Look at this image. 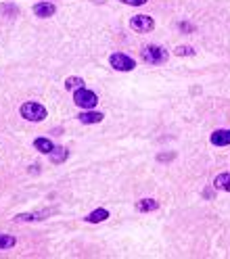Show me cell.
I'll use <instances>...</instances> for the list:
<instances>
[{"instance_id":"6da1fadb","label":"cell","mask_w":230,"mask_h":259,"mask_svg":"<svg viewBox=\"0 0 230 259\" xmlns=\"http://www.w3.org/2000/svg\"><path fill=\"white\" fill-rule=\"evenodd\" d=\"M19 111H21V117L27 120V121H42V120H46V115H48V111H46L44 104L34 103V101L23 103Z\"/></svg>"},{"instance_id":"4fadbf2b","label":"cell","mask_w":230,"mask_h":259,"mask_svg":"<svg viewBox=\"0 0 230 259\" xmlns=\"http://www.w3.org/2000/svg\"><path fill=\"white\" fill-rule=\"evenodd\" d=\"M67 157H69V153H67L65 146H54V151L51 153V161H53V163H63Z\"/></svg>"},{"instance_id":"44dd1931","label":"cell","mask_w":230,"mask_h":259,"mask_svg":"<svg viewBox=\"0 0 230 259\" xmlns=\"http://www.w3.org/2000/svg\"><path fill=\"white\" fill-rule=\"evenodd\" d=\"M180 30H184V32H193L195 27H193L191 23H180Z\"/></svg>"},{"instance_id":"ac0fdd59","label":"cell","mask_w":230,"mask_h":259,"mask_svg":"<svg viewBox=\"0 0 230 259\" xmlns=\"http://www.w3.org/2000/svg\"><path fill=\"white\" fill-rule=\"evenodd\" d=\"M172 157H176V153H167V155H165V153H161V155L157 157V161H161V163H167V161H172Z\"/></svg>"},{"instance_id":"ffe728a7","label":"cell","mask_w":230,"mask_h":259,"mask_svg":"<svg viewBox=\"0 0 230 259\" xmlns=\"http://www.w3.org/2000/svg\"><path fill=\"white\" fill-rule=\"evenodd\" d=\"M4 13H6V15H17V9H15V6H11V4H4Z\"/></svg>"},{"instance_id":"3957f363","label":"cell","mask_w":230,"mask_h":259,"mask_svg":"<svg viewBox=\"0 0 230 259\" xmlns=\"http://www.w3.org/2000/svg\"><path fill=\"white\" fill-rule=\"evenodd\" d=\"M73 103L78 104V107L82 109H94L96 104H99V96H96V92H92V90L88 88H80L73 92Z\"/></svg>"},{"instance_id":"7c38bea8","label":"cell","mask_w":230,"mask_h":259,"mask_svg":"<svg viewBox=\"0 0 230 259\" xmlns=\"http://www.w3.org/2000/svg\"><path fill=\"white\" fill-rule=\"evenodd\" d=\"M213 186L220 188V190L230 192V172H224V173H220V176H215Z\"/></svg>"},{"instance_id":"9c48e42d","label":"cell","mask_w":230,"mask_h":259,"mask_svg":"<svg viewBox=\"0 0 230 259\" xmlns=\"http://www.w3.org/2000/svg\"><path fill=\"white\" fill-rule=\"evenodd\" d=\"M212 144H215V146L230 144V130H215L212 134Z\"/></svg>"},{"instance_id":"5bb4252c","label":"cell","mask_w":230,"mask_h":259,"mask_svg":"<svg viewBox=\"0 0 230 259\" xmlns=\"http://www.w3.org/2000/svg\"><path fill=\"white\" fill-rule=\"evenodd\" d=\"M109 218V211L107 209H94L90 215H86V222H92V224H99V222H105Z\"/></svg>"},{"instance_id":"2e32d148","label":"cell","mask_w":230,"mask_h":259,"mask_svg":"<svg viewBox=\"0 0 230 259\" xmlns=\"http://www.w3.org/2000/svg\"><path fill=\"white\" fill-rule=\"evenodd\" d=\"M65 88H67V90H71V92H75V90L84 88V80H82V78H78V75H73V78L65 80Z\"/></svg>"},{"instance_id":"5b68a950","label":"cell","mask_w":230,"mask_h":259,"mask_svg":"<svg viewBox=\"0 0 230 259\" xmlns=\"http://www.w3.org/2000/svg\"><path fill=\"white\" fill-rule=\"evenodd\" d=\"M130 27L138 34H149V32L155 30V21H153V17H149V15H134L130 19Z\"/></svg>"},{"instance_id":"8fae6325","label":"cell","mask_w":230,"mask_h":259,"mask_svg":"<svg viewBox=\"0 0 230 259\" xmlns=\"http://www.w3.org/2000/svg\"><path fill=\"white\" fill-rule=\"evenodd\" d=\"M136 209H138V211H142V213L155 211V209H159V203L155 199H141V201L136 203Z\"/></svg>"},{"instance_id":"e0dca14e","label":"cell","mask_w":230,"mask_h":259,"mask_svg":"<svg viewBox=\"0 0 230 259\" xmlns=\"http://www.w3.org/2000/svg\"><path fill=\"white\" fill-rule=\"evenodd\" d=\"M174 52H176V57H193L195 48H191V46H178Z\"/></svg>"},{"instance_id":"7a4b0ae2","label":"cell","mask_w":230,"mask_h":259,"mask_svg":"<svg viewBox=\"0 0 230 259\" xmlns=\"http://www.w3.org/2000/svg\"><path fill=\"white\" fill-rule=\"evenodd\" d=\"M141 57H142V61L151 63V65H161V63L167 61V51L163 46H159V44H151V46L142 48Z\"/></svg>"},{"instance_id":"d6986e66","label":"cell","mask_w":230,"mask_h":259,"mask_svg":"<svg viewBox=\"0 0 230 259\" xmlns=\"http://www.w3.org/2000/svg\"><path fill=\"white\" fill-rule=\"evenodd\" d=\"M124 4H132V6H142L146 0H122Z\"/></svg>"},{"instance_id":"9a60e30c","label":"cell","mask_w":230,"mask_h":259,"mask_svg":"<svg viewBox=\"0 0 230 259\" xmlns=\"http://www.w3.org/2000/svg\"><path fill=\"white\" fill-rule=\"evenodd\" d=\"M15 244H17V239H15V236L0 234V251H4V249H13Z\"/></svg>"},{"instance_id":"52a82bcc","label":"cell","mask_w":230,"mask_h":259,"mask_svg":"<svg viewBox=\"0 0 230 259\" xmlns=\"http://www.w3.org/2000/svg\"><path fill=\"white\" fill-rule=\"evenodd\" d=\"M54 13H57V6H54L53 2H38V4H34V15L40 17V19H48V17H53Z\"/></svg>"},{"instance_id":"277c9868","label":"cell","mask_w":230,"mask_h":259,"mask_svg":"<svg viewBox=\"0 0 230 259\" xmlns=\"http://www.w3.org/2000/svg\"><path fill=\"white\" fill-rule=\"evenodd\" d=\"M109 63L113 69H117V71H132V69L136 67V61L124 52H113L109 57Z\"/></svg>"},{"instance_id":"8992f818","label":"cell","mask_w":230,"mask_h":259,"mask_svg":"<svg viewBox=\"0 0 230 259\" xmlns=\"http://www.w3.org/2000/svg\"><path fill=\"white\" fill-rule=\"evenodd\" d=\"M51 213H53L51 209H42V211H32V213H19V215H15V222H42Z\"/></svg>"},{"instance_id":"30bf717a","label":"cell","mask_w":230,"mask_h":259,"mask_svg":"<svg viewBox=\"0 0 230 259\" xmlns=\"http://www.w3.org/2000/svg\"><path fill=\"white\" fill-rule=\"evenodd\" d=\"M34 146H36L40 153H44V155H51V153L54 151L53 140H51V138H44V136H40V138L34 140Z\"/></svg>"},{"instance_id":"ba28073f","label":"cell","mask_w":230,"mask_h":259,"mask_svg":"<svg viewBox=\"0 0 230 259\" xmlns=\"http://www.w3.org/2000/svg\"><path fill=\"white\" fill-rule=\"evenodd\" d=\"M78 120L82 121V123H99V121H103V113L101 111H84V113H80L78 115Z\"/></svg>"}]
</instances>
